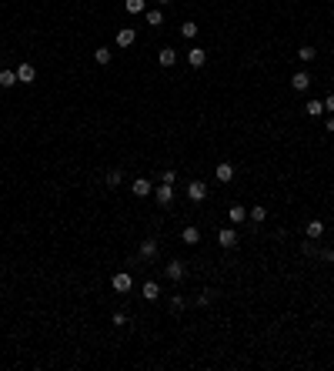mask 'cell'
I'll use <instances>...</instances> for the list:
<instances>
[{"instance_id":"1","label":"cell","mask_w":334,"mask_h":371,"mask_svg":"<svg viewBox=\"0 0 334 371\" xmlns=\"http://www.w3.org/2000/svg\"><path fill=\"white\" fill-rule=\"evenodd\" d=\"M204 197H207V184H204V181H190V184H187V201L200 204Z\"/></svg>"},{"instance_id":"2","label":"cell","mask_w":334,"mask_h":371,"mask_svg":"<svg viewBox=\"0 0 334 371\" xmlns=\"http://www.w3.org/2000/svg\"><path fill=\"white\" fill-rule=\"evenodd\" d=\"M154 197H157V204L170 207V204H174V184H164V181H161V187H154Z\"/></svg>"},{"instance_id":"3","label":"cell","mask_w":334,"mask_h":371,"mask_svg":"<svg viewBox=\"0 0 334 371\" xmlns=\"http://www.w3.org/2000/svg\"><path fill=\"white\" fill-rule=\"evenodd\" d=\"M184 60H187L190 67H204V64H207V50H204V47H190L187 54H184Z\"/></svg>"},{"instance_id":"4","label":"cell","mask_w":334,"mask_h":371,"mask_svg":"<svg viewBox=\"0 0 334 371\" xmlns=\"http://www.w3.org/2000/svg\"><path fill=\"white\" fill-rule=\"evenodd\" d=\"M111 284H114V291H117V294H127V291L134 288V281H131V274H127V271L114 274V278H111Z\"/></svg>"},{"instance_id":"5","label":"cell","mask_w":334,"mask_h":371,"mask_svg":"<svg viewBox=\"0 0 334 371\" xmlns=\"http://www.w3.org/2000/svg\"><path fill=\"white\" fill-rule=\"evenodd\" d=\"M214 178L221 181V184H231V181H234V164H231V161H221V164L214 168Z\"/></svg>"},{"instance_id":"6","label":"cell","mask_w":334,"mask_h":371,"mask_svg":"<svg viewBox=\"0 0 334 371\" xmlns=\"http://www.w3.org/2000/svg\"><path fill=\"white\" fill-rule=\"evenodd\" d=\"M131 194H134V197H147V194H154V184H151L147 178H137L131 184Z\"/></svg>"},{"instance_id":"7","label":"cell","mask_w":334,"mask_h":371,"mask_svg":"<svg viewBox=\"0 0 334 371\" xmlns=\"http://www.w3.org/2000/svg\"><path fill=\"white\" fill-rule=\"evenodd\" d=\"M227 221H231V224H244V221H247V207H244V204H231V207H227Z\"/></svg>"},{"instance_id":"8","label":"cell","mask_w":334,"mask_h":371,"mask_svg":"<svg viewBox=\"0 0 334 371\" xmlns=\"http://www.w3.org/2000/svg\"><path fill=\"white\" fill-rule=\"evenodd\" d=\"M17 80H20V84H33V80H37V67L23 60L20 67H17Z\"/></svg>"},{"instance_id":"9","label":"cell","mask_w":334,"mask_h":371,"mask_svg":"<svg viewBox=\"0 0 334 371\" xmlns=\"http://www.w3.org/2000/svg\"><path fill=\"white\" fill-rule=\"evenodd\" d=\"M217 244H221V247H234V244H237V231H234V227H221V231H217Z\"/></svg>"},{"instance_id":"10","label":"cell","mask_w":334,"mask_h":371,"mask_svg":"<svg viewBox=\"0 0 334 371\" xmlns=\"http://www.w3.org/2000/svg\"><path fill=\"white\" fill-rule=\"evenodd\" d=\"M291 87L298 90V94H301V90H308V87H311V74H308V70H298V74L291 77Z\"/></svg>"},{"instance_id":"11","label":"cell","mask_w":334,"mask_h":371,"mask_svg":"<svg viewBox=\"0 0 334 371\" xmlns=\"http://www.w3.org/2000/svg\"><path fill=\"white\" fill-rule=\"evenodd\" d=\"M157 64H161V67H174V64H177V50H174V47H164V50L157 54Z\"/></svg>"},{"instance_id":"12","label":"cell","mask_w":334,"mask_h":371,"mask_svg":"<svg viewBox=\"0 0 334 371\" xmlns=\"http://www.w3.org/2000/svg\"><path fill=\"white\" fill-rule=\"evenodd\" d=\"M141 298H144V301H157V298H161V284H157V281H144Z\"/></svg>"},{"instance_id":"13","label":"cell","mask_w":334,"mask_h":371,"mask_svg":"<svg viewBox=\"0 0 334 371\" xmlns=\"http://www.w3.org/2000/svg\"><path fill=\"white\" fill-rule=\"evenodd\" d=\"M134 37H137V30H134V27H121V30H117V47H131Z\"/></svg>"},{"instance_id":"14","label":"cell","mask_w":334,"mask_h":371,"mask_svg":"<svg viewBox=\"0 0 334 371\" xmlns=\"http://www.w3.org/2000/svg\"><path fill=\"white\" fill-rule=\"evenodd\" d=\"M304 234L311 237V241L324 237V221H308V227H304Z\"/></svg>"},{"instance_id":"15","label":"cell","mask_w":334,"mask_h":371,"mask_svg":"<svg viewBox=\"0 0 334 371\" xmlns=\"http://www.w3.org/2000/svg\"><path fill=\"white\" fill-rule=\"evenodd\" d=\"M180 241H184V244H197V241H200V231H197L194 224H187L184 231H180Z\"/></svg>"},{"instance_id":"16","label":"cell","mask_w":334,"mask_h":371,"mask_svg":"<svg viewBox=\"0 0 334 371\" xmlns=\"http://www.w3.org/2000/svg\"><path fill=\"white\" fill-rule=\"evenodd\" d=\"M167 278H170V281H180V278H184V261H170V264H167Z\"/></svg>"},{"instance_id":"17","label":"cell","mask_w":334,"mask_h":371,"mask_svg":"<svg viewBox=\"0 0 334 371\" xmlns=\"http://www.w3.org/2000/svg\"><path fill=\"white\" fill-rule=\"evenodd\" d=\"M124 10L137 17V13H144V10H147V0H124Z\"/></svg>"},{"instance_id":"18","label":"cell","mask_w":334,"mask_h":371,"mask_svg":"<svg viewBox=\"0 0 334 371\" xmlns=\"http://www.w3.org/2000/svg\"><path fill=\"white\" fill-rule=\"evenodd\" d=\"M13 84H20V80H17V70H0V87H13Z\"/></svg>"},{"instance_id":"19","label":"cell","mask_w":334,"mask_h":371,"mask_svg":"<svg viewBox=\"0 0 334 371\" xmlns=\"http://www.w3.org/2000/svg\"><path fill=\"white\" fill-rule=\"evenodd\" d=\"M144 20H147V27H161L164 23V10H144Z\"/></svg>"},{"instance_id":"20","label":"cell","mask_w":334,"mask_h":371,"mask_svg":"<svg viewBox=\"0 0 334 371\" xmlns=\"http://www.w3.org/2000/svg\"><path fill=\"white\" fill-rule=\"evenodd\" d=\"M141 258H144V261L157 258V241H144V244H141Z\"/></svg>"},{"instance_id":"21","label":"cell","mask_w":334,"mask_h":371,"mask_svg":"<svg viewBox=\"0 0 334 371\" xmlns=\"http://www.w3.org/2000/svg\"><path fill=\"white\" fill-rule=\"evenodd\" d=\"M304 114H308V117H321V114H324V101H308V104H304Z\"/></svg>"},{"instance_id":"22","label":"cell","mask_w":334,"mask_h":371,"mask_svg":"<svg viewBox=\"0 0 334 371\" xmlns=\"http://www.w3.org/2000/svg\"><path fill=\"white\" fill-rule=\"evenodd\" d=\"M197 30H200V27H197L194 20H184V23H180V37H187V40H194V37H197Z\"/></svg>"},{"instance_id":"23","label":"cell","mask_w":334,"mask_h":371,"mask_svg":"<svg viewBox=\"0 0 334 371\" xmlns=\"http://www.w3.org/2000/svg\"><path fill=\"white\" fill-rule=\"evenodd\" d=\"M111 57H114L111 47H97V50H94V60H97V64H111Z\"/></svg>"},{"instance_id":"24","label":"cell","mask_w":334,"mask_h":371,"mask_svg":"<svg viewBox=\"0 0 334 371\" xmlns=\"http://www.w3.org/2000/svg\"><path fill=\"white\" fill-rule=\"evenodd\" d=\"M314 57H318V50H314V47H308V44L298 50V60H301V64H311Z\"/></svg>"},{"instance_id":"25","label":"cell","mask_w":334,"mask_h":371,"mask_svg":"<svg viewBox=\"0 0 334 371\" xmlns=\"http://www.w3.org/2000/svg\"><path fill=\"white\" fill-rule=\"evenodd\" d=\"M247 217H251L254 224H261V221H264V217H267V211H264V207H261V204H254V207L247 211Z\"/></svg>"},{"instance_id":"26","label":"cell","mask_w":334,"mask_h":371,"mask_svg":"<svg viewBox=\"0 0 334 371\" xmlns=\"http://www.w3.org/2000/svg\"><path fill=\"white\" fill-rule=\"evenodd\" d=\"M121 181H124V174H121L117 168H114V171H107V187H117Z\"/></svg>"},{"instance_id":"27","label":"cell","mask_w":334,"mask_h":371,"mask_svg":"<svg viewBox=\"0 0 334 371\" xmlns=\"http://www.w3.org/2000/svg\"><path fill=\"white\" fill-rule=\"evenodd\" d=\"M161 181H164V184H174V181H177V171H170V168H167L164 174H161Z\"/></svg>"},{"instance_id":"28","label":"cell","mask_w":334,"mask_h":371,"mask_svg":"<svg viewBox=\"0 0 334 371\" xmlns=\"http://www.w3.org/2000/svg\"><path fill=\"white\" fill-rule=\"evenodd\" d=\"M214 301V291L207 288V291H200V298H197V304H211Z\"/></svg>"},{"instance_id":"29","label":"cell","mask_w":334,"mask_h":371,"mask_svg":"<svg viewBox=\"0 0 334 371\" xmlns=\"http://www.w3.org/2000/svg\"><path fill=\"white\" fill-rule=\"evenodd\" d=\"M127 325V315H124V311H117V315H114V328H124Z\"/></svg>"},{"instance_id":"30","label":"cell","mask_w":334,"mask_h":371,"mask_svg":"<svg viewBox=\"0 0 334 371\" xmlns=\"http://www.w3.org/2000/svg\"><path fill=\"white\" fill-rule=\"evenodd\" d=\"M324 111L334 114V94H328V101H324Z\"/></svg>"},{"instance_id":"31","label":"cell","mask_w":334,"mask_h":371,"mask_svg":"<svg viewBox=\"0 0 334 371\" xmlns=\"http://www.w3.org/2000/svg\"><path fill=\"white\" fill-rule=\"evenodd\" d=\"M321 258H324V261H328V264H334V251H324Z\"/></svg>"},{"instance_id":"32","label":"cell","mask_w":334,"mask_h":371,"mask_svg":"<svg viewBox=\"0 0 334 371\" xmlns=\"http://www.w3.org/2000/svg\"><path fill=\"white\" fill-rule=\"evenodd\" d=\"M328 131H331V134H334V114H331V117H328Z\"/></svg>"},{"instance_id":"33","label":"cell","mask_w":334,"mask_h":371,"mask_svg":"<svg viewBox=\"0 0 334 371\" xmlns=\"http://www.w3.org/2000/svg\"><path fill=\"white\" fill-rule=\"evenodd\" d=\"M157 3H161V7H167V3H170V0H157Z\"/></svg>"}]
</instances>
